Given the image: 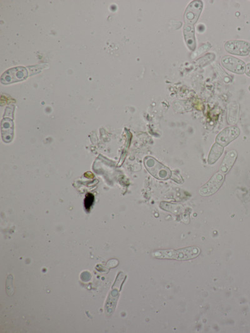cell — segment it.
Returning a JSON list of instances; mask_svg holds the SVG:
<instances>
[{"label": "cell", "mask_w": 250, "mask_h": 333, "mask_svg": "<svg viewBox=\"0 0 250 333\" xmlns=\"http://www.w3.org/2000/svg\"><path fill=\"white\" fill-rule=\"evenodd\" d=\"M200 254V250L196 247H188L179 250H158L153 256L158 259L185 261L194 259Z\"/></svg>", "instance_id": "6da1fadb"}, {"label": "cell", "mask_w": 250, "mask_h": 333, "mask_svg": "<svg viewBox=\"0 0 250 333\" xmlns=\"http://www.w3.org/2000/svg\"><path fill=\"white\" fill-rule=\"evenodd\" d=\"M146 168L151 175L158 180H166L170 178L172 172L167 167L158 162L152 157H148L145 159Z\"/></svg>", "instance_id": "7a4b0ae2"}, {"label": "cell", "mask_w": 250, "mask_h": 333, "mask_svg": "<svg viewBox=\"0 0 250 333\" xmlns=\"http://www.w3.org/2000/svg\"><path fill=\"white\" fill-rule=\"evenodd\" d=\"M225 180L224 175L222 173H217L211 177L208 183L201 188L199 190V194L204 197L211 196L215 194L217 191L222 187Z\"/></svg>", "instance_id": "3957f363"}, {"label": "cell", "mask_w": 250, "mask_h": 333, "mask_svg": "<svg viewBox=\"0 0 250 333\" xmlns=\"http://www.w3.org/2000/svg\"><path fill=\"white\" fill-rule=\"evenodd\" d=\"M203 8L201 1H194L188 6L184 14L185 26H194L196 23Z\"/></svg>", "instance_id": "277c9868"}, {"label": "cell", "mask_w": 250, "mask_h": 333, "mask_svg": "<svg viewBox=\"0 0 250 333\" xmlns=\"http://www.w3.org/2000/svg\"><path fill=\"white\" fill-rule=\"evenodd\" d=\"M225 49L232 55L247 56L250 54V43L242 40H230L225 43Z\"/></svg>", "instance_id": "5b68a950"}, {"label": "cell", "mask_w": 250, "mask_h": 333, "mask_svg": "<svg viewBox=\"0 0 250 333\" xmlns=\"http://www.w3.org/2000/svg\"><path fill=\"white\" fill-rule=\"evenodd\" d=\"M28 76V71L25 67H18L9 69L1 76V81L3 84H9L23 81Z\"/></svg>", "instance_id": "8992f818"}, {"label": "cell", "mask_w": 250, "mask_h": 333, "mask_svg": "<svg viewBox=\"0 0 250 333\" xmlns=\"http://www.w3.org/2000/svg\"><path fill=\"white\" fill-rule=\"evenodd\" d=\"M221 64L228 71L239 74H244L246 69V64L244 61L232 56L223 57Z\"/></svg>", "instance_id": "52a82bcc"}, {"label": "cell", "mask_w": 250, "mask_h": 333, "mask_svg": "<svg viewBox=\"0 0 250 333\" xmlns=\"http://www.w3.org/2000/svg\"><path fill=\"white\" fill-rule=\"evenodd\" d=\"M240 134V130L237 127H228L223 130L216 137V143L223 147L227 146L231 142L237 139Z\"/></svg>", "instance_id": "ba28073f"}, {"label": "cell", "mask_w": 250, "mask_h": 333, "mask_svg": "<svg viewBox=\"0 0 250 333\" xmlns=\"http://www.w3.org/2000/svg\"><path fill=\"white\" fill-rule=\"evenodd\" d=\"M237 153L235 151H228L221 165V173L226 174L230 170L237 160Z\"/></svg>", "instance_id": "9c48e42d"}, {"label": "cell", "mask_w": 250, "mask_h": 333, "mask_svg": "<svg viewBox=\"0 0 250 333\" xmlns=\"http://www.w3.org/2000/svg\"><path fill=\"white\" fill-rule=\"evenodd\" d=\"M185 39L188 47L191 51H194L196 48V41L194 38V26H187L184 27Z\"/></svg>", "instance_id": "30bf717a"}, {"label": "cell", "mask_w": 250, "mask_h": 333, "mask_svg": "<svg viewBox=\"0 0 250 333\" xmlns=\"http://www.w3.org/2000/svg\"><path fill=\"white\" fill-rule=\"evenodd\" d=\"M223 146L220 145V144L216 143L211 149L210 154L208 156V163L213 164L220 158L221 155L223 153Z\"/></svg>", "instance_id": "8fae6325"}, {"label": "cell", "mask_w": 250, "mask_h": 333, "mask_svg": "<svg viewBox=\"0 0 250 333\" xmlns=\"http://www.w3.org/2000/svg\"><path fill=\"white\" fill-rule=\"evenodd\" d=\"M95 197L91 194H88L86 195L85 199V209L88 211L90 209L91 207L92 206Z\"/></svg>", "instance_id": "7c38bea8"}, {"label": "cell", "mask_w": 250, "mask_h": 333, "mask_svg": "<svg viewBox=\"0 0 250 333\" xmlns=\"http://www.w3.org/2000/svg\"><path fill=\"white\" fill-rule=\"evenodd\" d=\"M245 73H246L247 76L250 77V64L246 65V69H245Z\"/></svg>", "instance_id": "4fadbf2b"}, {"label": "cell", "mask_w": 250, "mask_h": 333, "mask_svg": "<svg viewBox=\"0 0 250 333\" xmlns=\"http://www.w3.org/2000/svg\"><path fill=\"white\" fill-rule=\"evenodd\" d=\"M249 90L250 91V86H249Z\"/></svg>", "instance_id": "5bb4252c"}, {"label": "cell", "mask_w": 250, "mask_h": 333, "mask_svg": "<svg viewBox=\"0 0 250 333\" xmlns=\"http://www.w3.org/2000/svg\"></svg>", "instance_id": "9a60e30c"}]
</instances>
